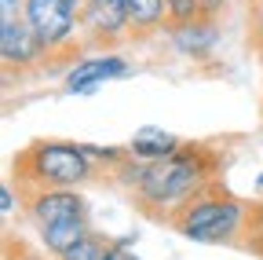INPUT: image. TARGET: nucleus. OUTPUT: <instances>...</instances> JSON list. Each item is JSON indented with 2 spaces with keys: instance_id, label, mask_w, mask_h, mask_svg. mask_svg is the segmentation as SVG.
Returning <instances> with one entry per match:
<instances>
[{
  "instance_id": "2eb2a0df",
  "label": "nucleus",
  "mask_w": 263,
  "mask_h": 260,
  "mask_svg": "<svg viewBox=\"0 0 263 260\" xmlns=\"http://www.w3.org/2000/svg\"><path fill=\"white\" fill-rule=\"evenodd\" d=\"M4 260H48L44 253H37L29 242L15 238L11 231H4Z\"/></svg>"
},
{
  "instance_id": "aec40b11",
  "label": "nucleus",
  "mask_w": 263,
  "mask_h": 260,
  "mask_svg": "<svg viewBox=\"0 0 263 260\" xmlns=\"http://www.w3.org/2000/svg\"><path fill=\"white\" fill-rule=\"evenodd\" d=\"M73 4H77V8H84V0H73Z\"/></svg>"
},
{
  "instance_id": "20e7f679",
  "label": "nucleus",
  "mask_w": 263,
  "mask_h": 260,
  "mask_svg": "<svg viewBox=\"0 0 263 260\" xmlns=\"http://www.w3.org/2000/svg\"><path fill=\"white\" fill-rule=\"evenodd\" d=\"M18 202H22V216L33 223V231L41 235L51 256L66 253L91 231L88 202L77 187H18Z\"/></svg>"
},
{
  "instance_id": "39448f33",
  "label": "nucleus",
  "mask_w": 263,
  "mask_h": 260,
  "mask_svg": "<svg viewBox=\"0 0 263 260\" xmlns=\"http://www.w3.org/2000/svg\"><path fill=\"white\" fill-rule=\"evenodd\" d=\"M0 62H4V81L11 84L15 74L26 77L33 70H48V48L29 29L26 19L0 22Z\"/></svg>"
},
{
  "instance_id": "6ab92c4d",
  "label": "nucleus",
  "mask_w": 263,
  "mask_h": 260,
  "mask_svg": "<svg viewBox=\"0 0 263 260\" xmlns=\"http://www.w3.org/2000/svg\"><path fill=\"white\" fill-rule=\"evenodd\" d=\"M259 121H263V99H259Z\"/></svg>"
},
{
  "instance_id": "6e6552de",
  "label": "nucleus",
  "mask_w": 263,
  "mask_h": 260,
  "mask_svg": "<svg viewBox=\"0 0 263 260\" xmlns=\"http://www.w3.org/2000/svg\"><path fill=\"white\" fill-rule=\"evenodd\" d=\"M219 33H223V29H219V19H209V15H197V19H190V22L168 29L172 44H176L186 59H194V62H205V59L216 55Z\"/></svg>"
},
{
  "instance_id": "f8f14e48",
  "label": "nucleus",
  "mask_w": 263,
  "mask_h": 260,
  "mask_svg": "<svg viewBox=\"0 0 263 260\" xmlns=\"http://www.w3.org/2000/svg\"><path fill=\"white\" fill-rule=\"evenodd\" d=\"M238 253H252V256L263 260V198H252L249 223H245V238H241V249Z\"/></svg>"
},
{
  "instance_id": "412c9836",
  "label": "nucleus",
  "mask_w": 263,
  "mask_h": 260,
  "mask_svg": "<svg viewBox=\"0 0 263 260\" xmlns=\"http://www.w3.org/2000/svg\"><path fill=\"white\" fill-rule=\"evenodd\" d=\"M259 190H263V176H259Z\"/></svg>"
},
{
  "instance_id": "423d86ee",
  "label": "nucleus",
  "mask_w": 263,
  "mask_h": 260,
  "mask_svg": "<svg viewBox=\"0 0 263 260\" xmlns=\"http://www.w3.org/2000/svg\"><path fill=\"white\" fill-rule=\"evenodd\" d=\"M81 37L88 48H121L132 41L124 0H84L81 8Z\"/></svg>"
},
{
  "instance_id": "f3484780",
  "label": "nucleus",
  "mask_w": 263,
  "mask_h": 260,
  "mask_svg": "<svg viewBox=\"0 0 263 260\" xmlns=\"http://www.w3.org/2000/svg\"><path fill=\"white\" fill-rule=\"evenodd\" d=\"M22 8H26V0H0V22L22 19Z\"/></svg>"
},
{
  "instance_id": "f03ea898",
  "label": "nucleus",
  "mask_w": 263,
  "mask_h": 260,
  "mask_svg": "<svg viewBox=\"0 0 263 260\" xmlns=\"http://www.w3.org/2000/svg\"><path fill=\"white\" fill-rule=\"evenodd\" d=\"M18 187H91V183H110L114 169L103 158H95L91 147L73 140H55L37 136L11 158V176Z\"/></svg>"
},
{
  "instance_id": "9d476101",
  "label": "nucleus",
  "mask_w": 263,
  "mask_h": 260,
  "mask_svg": "<svg viewBox=\"0 0 263 260\" xmlns=\"http://www.w3.org/2000/svg\"><path fill=\"white\" fill-rule=\"evenodd\" d=\"M179 147H183V140L176 132H164V128H139V132L128 140V150L136 158H146V161L150 158H164V154H172Z\"/></svg>"
},
{
  "instance_id": "0eeeda50",
  "label": "nucleus",
  "mask_w": 263,
  "mask_h": 260,
  "mask_svg": "<svg viewBox=\"0 0 263 260\" xmlns=\"http://www.w3.org/2000/svg\"><path fill=\"white\" fill-rule=\"evenodd\" d=\"M124 74H128V59L117 55V51H103V55H91V59L73 62L62 88L70 95H81V92H91L103 81H114V77H124Z\"/></svg>"
},
{
  "instance_id": "f257e3e1",
  "label": "nucleus",
  "mask_w": 263,
  "mask_h": 260,
  "mask_svg": "<svg viewBox=\"0 0 263 260\" xmlns=\"http://www.w3.org/2000/svg\"><path fill=\"white\" fill-rule=\"evenodd\" d=\"M230 154L209 140H183L179 150L164 154V158H136L121 161L114 183L117 190H124L128 205L136 209L143 220L168 227L172 216L194 198L201 187H209L212 180H223Z\"/></svg>"
},
{
  "instance_id": "7ed1b4c3",
  "label": "nucleus",
  "mask_w": 263,
  "mask_h": 260,
  "mask_svg": "<svg viewBox=\"0 0 263 260\" xmlns=\"http://www.w3.org/2000/svg\"><path fill=\"white\" fill-rule=\"evenodd\" d=\"M249 209H252V198H241V194H234L223 180H212L209 187H201L172 216L168 227H172L176 235H183L186 242L241 249Z\"/></svg>"
},
{
  "instance_id": "dca6fc26",
  "label": "nucleus",
  "mask_w": 263,
  "mask_h": 260,
  "mask_svg": "<svg viewBox=\"0 0 263 260\" xmlns=\"http://www.w3.org/2000/svg\"><path fill=\"white\" fill-rule=\"evenodd\" d=\"M15 190H18V187H15L11 180L4 183V190H0V205H4V223H11V220H15Z\"/></svg>"
},
{
  "instance_id": "9b49d317",
  "label": "nucleus",
  "mask_w": 263,
  "mask_h": 260,
  "mask_svg": "<svg viewBox=\"0 0 263 260\" xmlns=\"http://www.w3.org/2000/svg\"><path fill=\"white\" fill-rule=\"evenodd\" d=\"M106 246H110V238L99 235L95 227H91V231H88L77 246H70L66 253H59L55 260H103V256H106Z\"/></svg>"
},
{
  "instance_id": "4468645a",
  "label": "nucleus",
  "mask_w": 263,
  "mask_h": 260,
  "mask_svg": "<svg viewBox=\"0 0 263 260\" xmlns=\"http://www.w3.org/2000/svg\"><path fill=\"white\" fill-rule=\"evenodd\" d=\"M197 15H205L201 11V0H168V22H164V29H172V26H183Z\"/></svg>"
},
{
  "instance_id": "a211bd4d",
  "label": "nucleus",
  "mask_w": 263,
  "mask_h": 260,
  "mask_svg": "<svg viewBox=\"0 0 263 260\" xmlns=\"http://www.w3.org/2000/svg\"><path fill=\"white\" fill-rule=\"evenodd\" d=\"M103 260H139V256L132 253V249H128L124 242H110V246H106V256H103Z\"/></svg>"
},
{
  "instance_id": "ddd939ff",
  "label": "nucleus",
  "mask_w": 263,
  "mask_h": 260,
  "mask_svg": "<svg viewBox=\"0 0 263 260\" xmlns=\"http://www.w3.org/2000/svg\"><path fill=\"white\" fill-rule=\"evenodd\" d=\"M245 41H249V51L263 66V0H249L245 4Z\"/></svg>"
},
{
  "instance_id": "1a4fd4ad",
  "label": "nucleus",
  "mask_w": 263,
  "mask_h": 260,
  "mask_svg": "<svg viewBox=\"0 0 263 260\" xmlns=\"http://www.w3.org/2000/svg\"><path fill=\"white\" fill-rule=\"evenodd\" d=\"M128 8V26L132 41H146L168 22V0H124Z\"/></svg>"
}]
</instances>
